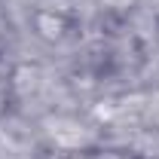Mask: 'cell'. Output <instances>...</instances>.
<instances>
[{
    "mask_svg": "<svg viewBox=\"0 0 159 159\" xmlns=\"http://www.w3.org/2000/svg\"><path fill=\"white\" fill-rule=\"evenodd\" d=\"M40 28H43V37H58L61 34V21L58 19H49V16H43V19H40Z\"/></svg>",
    "mask_w": 159,
    "mask_h": 159,
    "instance_id": "cell-1",
    "label": "cell"
}]
</instances>
